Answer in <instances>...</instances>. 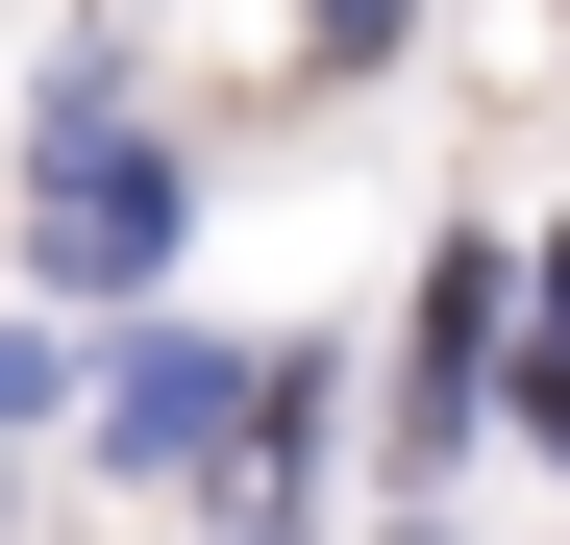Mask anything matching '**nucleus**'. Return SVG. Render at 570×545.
I'll return each instance as SVG.
<instances>
[{
  "label": "nucleus",
  "instance_id": "f03ea898",
  "mask_svg": "<svg viewBox=\"0 0 570 545\" xmlns=\"http://www.w3.org/2000/svg\"><path fill=\"white\" fill-rule=\"evenodd\" d=\"M372 26H397V0H323V50H372Z\"/></svg>",
  "mask_w": 570,
  "mask_h": 545
},
{
  "label": "nucleus",
  "instance_id": "f257e3e1",
  "mask_svg": "<svg viewBox=\"0 0 570 545\" xmlns=\"http://www.w3.org/2000/svg\"><path fill=\"white\" fill-rule=\"evenodd\" d=\"M149 248H174V174H149L100 100H75V149H50V272H75V298H125Z\"/></svg>",
  "mask_w": 570,
  "mask_h": 545
},
{
  "label": "nucleus",
  "instance_id": "7ed1b4c3",
  "mask_svg": "<svg viewBox=\"0 0 570 545\" xmlns=\"http://www.w3.org/2000/svg\"><path fill=\"white\" fill-rule=\"evenodd\" d=\"M546 347H570V272H546Z\"/></svg>",
  "mask_w": 570,
  "mask_h": 545
}]
</instances>
